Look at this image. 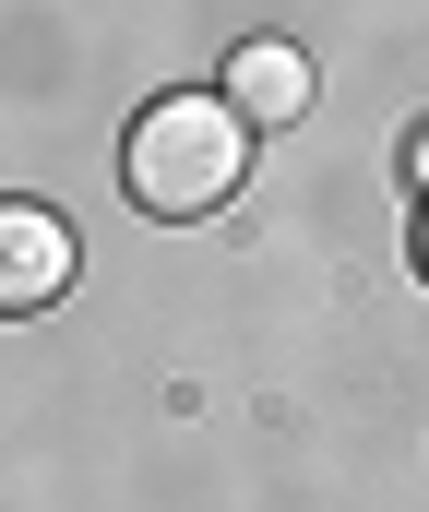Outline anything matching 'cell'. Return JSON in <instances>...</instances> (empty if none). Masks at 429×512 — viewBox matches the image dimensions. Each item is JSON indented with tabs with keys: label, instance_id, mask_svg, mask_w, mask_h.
<instances>
[{
	"label": "cell",
	"instance_id": "7a4b0ae2",
	"mask_svg": "<svg viewBox=\"0 0 429 512\" xmlns=\"http://www.w3.org/2000/svg\"><path fill=\"white\" fill-rule=\"evenodd\" d=\"M72 274H84L72 215H48V203H0V322L60 310V298H72Z\"/></svg>",
	"mask_w": 429,
	"mask_h": 512
},
{
	"label": "cell",
	"instance_id": "6da1fadb",
	"mask_svg": "<svg viewBox=\"0 0 429 512\" xmlns=\"http://www.w3.org/2000/svg\"><path fill=\"white\" fill-rule=\"evenodd\" d=\"M239 179H251V120L227 96H155L132 120V143H120V191L143 215H167V227L239 203Z\"/></svg>",
	"mask_w": 429,
	"mask_h": 512
},
{
	"label": "cell",
	"instance_id": "277c9868",
	"mask_svg": "<svg viewBox=\"0 0 429 512\" xmlns=\"http://www.w3.org/2000/svg\"><path fill=\"white\" fill-rule=\"evenodd\" d=\"M406 179H418V203H429V120H418V143H406Z\"/></svg>",
	"mask_w": 429,
	"mask_h": 512
},
{
	"label": "cell",
	"instance_id": "5b68a950",
	"mask_svg": "<svg viewBox=\"0 0 429 512\" xmlns=\"http://www.w3.org/2000/svg\"><path fill=\"white\" fill-rule=\"evenodd\" d=\"M418 274H429V203H418Z\"/></svg>",
	"mask_w": 429,
	"mask_h": 512
},
{
	"label": "cell",
	"instance_id": "3957f363",
	"mask_svg": "<svg viewBox=\"0 0 429 512\" xmlns=\"http://www.w3.org/2000/svg\"><path fill=\"white\" fill-rule=\"evenodd\" d=\"M215 96H227L251 131H298V120H310V96H322V72H310V48H286V36H239Z\"/></svg>",
	"mask_w": 429,
	"mask_h": 512
}]
</instances>
